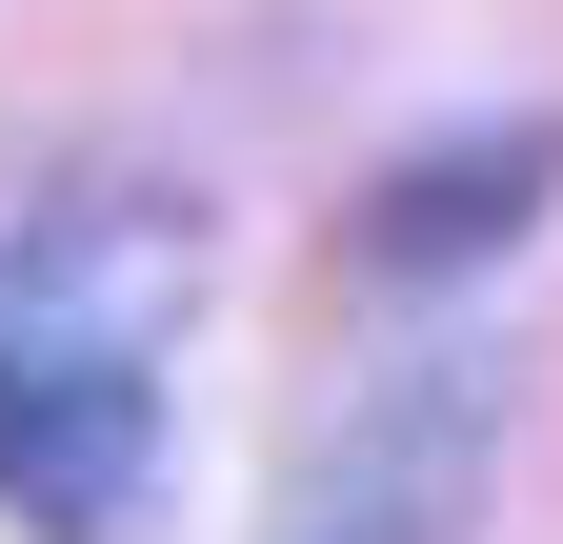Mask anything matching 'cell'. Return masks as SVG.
<instances>
[{
  "instance_id": "1",
  "label": "cell",
  "mask_w": 563,
  "mask_h": 544,
  "mask_svg": "<svg viewBox=\"0 0 563 544\" xmlns=\"http://www.w3.org/2000/svg\"><path fill=\"white\" fill-rule=\"evenodd\" d=\"M483 485H504V363H402L282 464L262 544H483Z\"/></svg>"
},
{
  "instance_id": "2",
  "label": "cell",
  "mask_w": 563,
  "mask_h": 544,
  "mask_svg": "<svg viewBox=\"0 0 563 544\" xmlns=\"http://www.w3.org/2000/svg\"><path fill=\"white\" fill-rule=\"evenodd\" d=\"M0 524H41V544H141L162 524V383H141V344H60V323L0 344Z\"/></svg>"
},
{
  "instance_id": "3",
  "label": "cell",
  "mask_w": 563,
  "mask_h": 544,
  "mask_svg": "<svg viewBox=\"0 0 563 544\" xmlns=\"http://www.w3.org/2000/svg\"><path fill=\"white\" fill-rule=\"evenodd\" d=\"M543 202H563V121H483L443 162H383L363 222H342V262H363V283H463V262H504Z\"/></svg>"
}]
</instances>
